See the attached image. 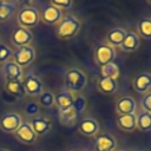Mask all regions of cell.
<instances>
[{"instance_id":"obj_1","label":"cell","mask_w":151,"mask_h":151,"mask_svg":"<svg viewBox=\"0 0 151 151\" xmlns=\"http://www.w3.org/2000/svg\"><path fill=\"white\" fill-rule=\"evenodd\" d=\"M64 85L65 90H67L72 94H79L87 85V76L80 68L72 67L64 74Z\"/></svg>"},{"instance_id":"obj_2","label":"cell","mask_w":151,"mask_h":151,"mask_svg":"<svg viewBox=\"0 0 151 151\" xmlns=\"http://www.w3.org/2000/svg\"><path fill=\"white\" fill-rule=\"evenodd\" d=\"M81 21L72 14L63 17L55 28V34L60 39H72L80 32Z\"/></svg>"},{"instance_id":"obj_3","label":"cell","mask_w":151,"mask_h":151,"mask_svg":"<svg viewBox=\"0 0 151 151\" xmlns=\"http://www.w3.org/2000/svg\"><path fill=\"white\" fill-rule=\"evenodd\" d=\"M17 21L20 27L31 29L34 28L40 21V13L38 8L33 6L21 7L17 13Z\"/></svg>"},{"instance_id":"obj_4","label":"cell","mask_w":151,"mask_h":151,"mask_svg":"<svg viewBox=\"0 0 151 151\" xmlns=\"http://www.w3.org/2000/svg\"><path fill=\"white\" fill-rule=\"evenodd\" d=\"M35 50L32 46H24V47H19L15 48L13 51L12 54V61H14L18 66H20L21 68L29 66L34 60H35Z\"/></svg>"},{"instance_id":"obj_5","label":"cell","mask_w":151,"mask_h":151,"mask_svg":"<svg viewBox=\"0 0 151 151\" xmlns=\"http://www.w3.org/2000/svg\"><path fill=\"white\" fill-rule=\"evenodd\" d=\"M22 117L15 111L5 112L0 117V130L5 133H14L22 123Z\"/></svg>"},{"instance_id":"obj_6","label":"cell","mask_w":151,"mask_h":151,"mask_svg":"<svg viewBox=\"0 0 151 151\" xmlns=\"http://www.w3.org/2000/svg\"><path fill=\"white\" fill-rule=\"evenodd\" d=\"M117 52L116 48L107 45V44H100L94 50V61L99 67H103L107 64L114 63Z\"/></svg>"},{"instance_id":"obj_7","label":"cell","mask_w":151,"mask_h":151,"mask_svg":"<svg viewBox=\"0 0 151 151\" xmlns=\"http://www.w3.org/2000/svg\"><path fill=\"white\" fill-rule=\"evenodd\" d=\"M22 85H24L26 94L29 97H37V96L39 97L44 92V84L41 79L33 73L24 74Z\"/></svg>"},{"instance_id":"obj_8","label":"cell","mask_w":151,"mask_h":151,"mask_svg":"<svg viewBox=\"0 0 151 151\" xmlns=\"http://www.w3.org/2000/svg\"><path fill=\"white\" fill-rule=\"evenodd\" d=\"M33 39H34V35H33L32 31L20 27V26L14 28L11 34V42L17 48L24 47V46H31Z\"/></svg>"},{"instance_id":"obj_9","label":"cell","mask_w":151,"mask_h":151,"mask_svg":"<svg viewBox=\"0 0 151 151\" xmlns=\"http://www.w3.org/2000/svg\"><path fill=\"white\" fill-rule=\"evenodd\" d=\"M94 151H114L117 149L116 138L109 132H98L93 140Z\"/></svg>"},{"instance_id":"obj_10","label":"cell","mask_w":151,"mask_h":151,"mask_svg":"<svg viewBox=\"0 0 151 151\" xmlns=\"http://www.w3.org/2000/svg\"><path fill=\"white\" fill-rule=\"evenodd\" d=\"M14 136L15 138L22 143V144H26V145H32L37 142V138L38 136L35 134V132L33 131L32 126L29 125L28 120H25L21 123V125L19 126V129L14 132Z\"/></svg>"},{"instance_id":"obj_11","label":"cell","mask_w":151,"mask_h":151,"mask_svg":"<svg viewBox=\"0 0 151 151\" xmlns=\"http://www.w3.org/2000/svg\"><path fill=\"white\" fill-rule=\"evenodd\" d=\"M28 123L32 126V129L37 136H44V134L48 133L52 129V122L45 116L38 114L35 117H32L28 120Z\"/></svg>"},{"instance_id":"obj_12","label":"cell","mask_w":151,"mask_h":151,"mask_svg":"<svg viewBox=\"0 0 151 151\" xmlns=\"http://www.w3.org/2000/svg\"><path fill=\"white\" fill-rule=\"evenodd\" d=\"M63 19V11L58 9L57 7L52 5H47L44 7L41 14H40V20L46 24V25H58L59 21Z\"/></svg>"},{"instance_id":"obj_13","label":"cell","mask_w":151,"mask_h":151,"mask_svg":"<svg viewBox=\"0 0 151 151\" xmlns=\"http://www.w3.org/2000/svg\"><path fill=\"white\" fill-rule=\"evenodd\" d=\"M132 86L136 92L140 94H145L151 90V73L149 72H139L134 76L132 80Z\"/></svg>"},{"instance_id":"obj_14","label":"cell","mask_w":151,"mask_h":151,"mask_svg":"<svg viewBox=\"0 0 151 151\" xmlns=\"http://www.w3.org/2000/svg\"><path fill=\"white\" fill-rule=\"evenodd\" d=\"M137 110V101L130 96L120 97L116 101V111L118 114H133Z\"/></svg>"},{"instance_id":"obj_15","label":"cell","mask_w":151,"mask_h":151,"mask_svg":"<svg viewBox=\"0 0 151 151\" xmlns=\"http://www.w3.org/2000/svg\"><path fill=\"white\" fill-rule=\"evenodd\" d=\"M2 71H4V77L5 81L9 80H22L24 78V68L18 66L14 61L9 60L2 65Z\"/></svg>"},{"instance_id":"obj_16","label":"cell","mask_w":151,"mask_h":151,"mask_svg":"<svg viewBox=\"0 0 151 151\" xmlns=\"http://www.w3.org/2000/svg\"><path fill=\"white\" fill-rule=\"evenodd\" d=\"M73 99V94L67 90H61L58 94H54V105L58 107V112H65L72 109Z\"/></svg>"},{"instance_id":"obj_17","label":"cell","mask_w":151,"mask_h":151,"mask_svg":"<svg viewBox=\"0 0 151 151\" xmlns=\"http://www.w3.org/2000/svg\"><path fill=\"white\" fill-rule=\"evenodd\" d=\"M78 131L86 137H94L99 131V123L93 118H83L78 124Z\"/></svg>"},{"instance_id":"obj_18","label":"cell","mask_w":151,"mask_h":151,"mask_svg":"<svg viewBox=\"0 0 151 151\" xmlns=\"http://www.w3.org/2000/svg\"><path fill=\"white\" fill-rule=\"evenodd\" d=\"M126 35V31L122 27H114L111 28L106 35H105V44L112 46V47H120L122 42L124 41V38Z\"/></svg>"},{"instance_id":"obj_19","label":"cell","mask_w":151,"mask_h":151,"mask_svg":"<svg viewBox=\"0 0 151 151\" xmlns=\"http://www.w3.org/2000/svg\"><path fill=\"white\" fill-rule=\"evenodd\" d=\"M97 88L104 94H114L118 91V80L99 76L97 79Z\"/></svg>"},{"instance_id":"obj_20","label":"cell","mask_w":151,"mask_h":151,"mask_svg":"<svg viewBox=\"0 0 151 151\" xmlns=\"http://www.w3.org/2000/svg\"><path fill=\"white\" fill-rule=\"evenodd\" d=\"M117 126L124 132H133L137 129L136 113L133 114H118L117 116Z\"/></svg>"},{"instance_id":"obj_21","label":"cell","mask_w":151,"mask_h":151,"mask_svg":"<svg viewBox=\"0 0 151 151\" xmlns=\"http://www.w3.org/2000/svg\"><path fill=\"white\" fill-rule=\"evenodd\" d=\"M139 45H140L139 35L133 31H129V32H126L124 41L120 45V50L123 52H134L138 50Z\"/></svg>"},{"instance_id":"obj_22","label":"cell","mask_w":151,"mask_h":151,"mask_svg":"<svg viewBox=\"0 0 151 151\" xmlns=\"http://www.w3.org/2000/svg\"><path fill=\"white\" fill-rule=\"evenodd\" d=\"M5 91L11 94L12 97H15L17 99H22L25 98L27 94L25 92L24 85H22V80H9V81H5Z\"/></svg>"},{"instance_id":"obj_23","label":"cell","mask_w":151,"mask_h":151,"mask_svg":"<svg viewBox=\"0 0 151 151\" xmlns=\"http://www.w3.org/2000/svg\"><path fill=\"white\" fill-rule=\"evenodd\" d=\"M137 120V129L142 132H150L151 131V113L140 111L138 114H136Z\"/></svg>"},{"instance_id":"obj_24","label":"cell","mask_w":151,"mask_h":151,"mask_svg":"<svg viewBox=\"0 0 151 151\" xmlns=\"http://www.w3.org/2000/svg\"><path fill=\"white\" fill-rule=\"evenodd\" d=\"M137 31L139 38L143 39H151V17L142 18L137 24Z\"/></svg>"},{"instance_id":"obj_25","label":"cell","mask_w":151,"mask_h":151,"mask_svg":"<svg viewBox=\"0 0 151 151\" xmlns=\"http://www.w3.org/2000/svg\"><path fill=\"white\" fill-rule=\"evenodd\" d=\"M15 9H17L15 2H13V1H2L1 6H0V22L7 21L8 19H11L14 15Z\"/></svg>"},{"instance_id":"obj_26","label":"cell","mask_w":151,"mask_h":151,"mask_svg":"<svg viewBox=\"0 0 151 151\" xmlns=\"http://www.w3.org/2000/svg\"><path fill=\"white\" fill-rule=\"evenodd\" d=\"M119 74H120V70L116 63H111V64H107V65L100 67V76L101 77H106V78H111V79L117 80Z\"/></svg>"},{"instance_id":"obj_27","label":"cell","mask_w":151,"mask_h":151,"mask_svg":"<svg viewBox=\"0 0 151 151\" xmlns=\"http://www.w3.org/2000/svg\"><path fill=\"white\" fill-rule=\"evenodd\" d=\"M78 114L73 111V109H70L65 112H59V120L63 125H74V123L77 122Z\"/></svg>"},{"instance_id":"obj_28","label":"cell","mask_w":151,"mask_h":151,"mask_svg":"<svg viewBox=\"0 0 151 151\" xmlns=\"http://www.w3.org/2000/svg\"><path fill=\"white\" fill-rule=\"evenodd\" d=\"M39 106H42L45 109H50L54 105V94L51 91H44L39 98H38Z\"/></svg>"},{"instance_id":"obj_29","label":"cell","mask_w":151,"mask_h":151,"mask_svg":"<svg viewBox=\"0 0 151 151\" xmlns=\"http://www.w3.org/2000/svg\"><path fill=\"white\" fill-rule=\"evenodd\" d=\"M86 105H87L86 98H85L83 94H77V97H74V99H73L72 109H73V111H74L77 114H80V113H83V112L85 111Z\"/></svg>"},{"instance_id":"obj_30","label":"cell","mask_w":151,"mask_h":151,"mask_svg":"<svg viewBox=\"0 0 151 151\" xmlns=\"http://www.w3.org/2000/svg\"><path fill=\"white\" fill-rule=\"evenodd\" d=\"M12 54L13 51L11 50V47H8L6 44L0 41V64H5L7 61H9L12 59Z\"/></svg>"},{"instance_id":"obj_31","label":"cell","mask_w":151,"mask_h":151,"mask_svg":"<svg viewBox=\"0 0 151 151\" xmlns=\"http://www.w3.org/2000/svg\"><path fill=\"white\" fill-rule=\"evenodd\" d=\"M39 111H40V106H39V104L35 103V101H28V103L25 105V107H24V112H25L28 117H31V118L38 116V114H39Z\"/></svg>"},{"instance_id":"obj_32","label":"cell","mask_w":151,"mask_h":151,"mask_svg":"<svg viewBox=\"0 0 151 151\" xmlns=\"http://www.w3.org/2000/svg\"><path fill=\"white\" fill-rule=\"evenodd\" d=\"M50 5L57 7L58 9L63 11V9H70L73 5V1L72 0H52L50 2Z\"/></svg>"},{"instance_id":"obj_33","label":"cell","mask_w":151,"mask_h":151,"mask_svg":"<svg viewBox=\"0 0 151 151\" xmlns=\"http://www.w3.org/2000/svg\"><path fill=\"white\" fill-rule=\"evenodd\" d=\"M140 106H142V110L145 111V112H149L151 113V91L145 93L142 99H140Z\"/></svg>"},{"instance_id":"obj_34","label":"cell","mask_w":151,"mask_h":151,"mask_svg":"<svg viewBox=\"0 0 151 151\" xmlns=\"http://www.w3.org/2000/svg\"><path fill=\"white\" fill-rule=\"evenodd\" d=\"M70 151H86V150H84V149H72Z\"/></svg>"},{"instance_id":"obj_35","label":"cell","mask_w":151,"mask_h":151,"mask_svg":"<svg viewBox=\"0 0 151 151\" xmlns=\"http://www.w3.org/2000/svg\"><path fill=\"white\" fill-rule=\"evenodd\" d=\"M0 151H11V150H8L6 147H0Z\"/></svg>"},{"instance_id":"obj_36","label":"cell","mask_w":151,"mask_h":151,"mask_svg":"<svg viewBox=\"0 0 151 151\" xmlns=\"http://www.w3.org/2000/svg\"><path fill=\"white\" fill-rule=\"evenodd\" d=\"M114 151H126V150H123V149H116Z\"/></svg>"},{"instance_id":"obj_37","label":"cell","mask_w":151,"mask_h":151,"mask_svg":"<svg viewBox=\"0 0 151 151\" xmlns=\"http://www.w3.org/2000/svg\"><path fill=\"white\" fill-rule=\"evenodd\" d=\"M132 151H145V150H139V149H137V150H132Z\"/></svg>"},{"instance_id":"obj_38","label":"cell","mask_w":151,"mask_h":151,"mask_svg":"<svg viewBox=\"0 0 151 151\" xmlns=\"http://www.w3.org/2000/svg\"><path fill=\"white\" fill-rule=\"evenodd\" d=\"M147 4H150V5H151V0H147Z\"/></svg>"},{"instance_id":"obj_39","label":"cell","mask_w":151,"mask_h":151,"mask_svg":"<svg viewBox=\"0 0 151 151\" xmlns=\"http://www.w3.org/2000/svg\"><path fill=\"white\" fill-rule=\"evenodd\" d=\"M1 4H2V0H0V6H1Z\"/></svg>"}]
</instances>
